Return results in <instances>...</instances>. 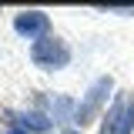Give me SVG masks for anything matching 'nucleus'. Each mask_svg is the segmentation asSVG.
Here are the masks:
<instances>
[{
  "instance_id": "7ed1b4c3",
  "label": "nucleus",
  "mask_w": 134,
  "mask_h": 134,
  "mask_svg": "<svg viewBox=\"0 0 134 134\" xmlns=\"http://www.w3.org/2000/svg\"><path fill=\"white\" fill-rule=\"evenodd\" d=\"M14 30L27 40H44L50 37V17L44 10H20L14 17Z\"/></svg>"
},
{
  "instance_id": "0eeeda50",
  "label": "nucleus",
  "mask_w": 134,
  "mask_h": 134,
  "mask_svg": "<svg viewBox=\"0 0 134 134\" xmlns=\"http://www.w3.org/2000/svg\"><path fill=\"white\" fill-rule=\"evenodd\" d=\"M134 131V97H127V107H124V117H121V131L117 134H131Z\"/></svg>"
},
{
  "instance_id": "1a4fd4ad",
  "label": "nucleus",
  "mask_w": 134,
  "mask_h": 134,
  "mask_svg": "<svg viewBox=\"0 0 134 134\" xmlns=\"http://www.w3.org/2000/svg\"><path fill=\"white\" fill-rule=\"evenodd\" d=\"M3 134H27V131H24V127H7Z\"/></svg>"
},
{
  "instance_id": "39448f33",
  "label": "nucleus",
  "mask_w": 134,
  "mask_h": 134,
  "mask_svg": "<svg viewBox=\"0 0 134 134\" xmlns=\"http://www.w3.org/2000/svg\"><path fill=\"white\" fill-rule=\"evenodd\" d=\"M124 107H127V97H124V94H114L111 107H107V114L100 117L97 134H117V131H121V117H124Z\"/></svg>"
},
{
  "instance_id": "f257e3e1",
  "label": "nucleus",
  "mask_w": 134,
  "mask_h": 134,
  "mask_svg": "<svg viewBox=\"0 0 134 134\" xmlns=\"http://www.w3.org/2000/svg\"><path fill=\"white\" fill-rule=\"evenodd\" d=\"M111 94H114V77H111V74H100L97 81L87 87L84 100L77 104V111H74V127L81 131V127H87V124H94V121L100 117V111H104V104H107Z\"/></svg>"
},
{
  "instance_id": "20e7f679",
  "label": "nucleus",
  "mask_w": 134,
  "mask_h": 134,
  "mask_svg": "<svg viewBox=\"0 0 134 134\" xmlns=\"http://www.w3.org/2000/svg\"><path fill=\"white\" fill-rule=\"evenodd\" d=\"M7 127H24L27 134H44L54 127V121H50V114H44V111H7Z\"/></svg>"
},
{
  "instance_id": "423d86ee",
  "label": "nucleus",
  "mask_w": 134,
  "mask_h": 134,
  "mask_svg": "<svg viewBox=\"0 0 134 134\" xmlns=\"http://www.w3.org/2000/svg\"><path fill=\"white\" fill-rule=\"evenodd\" d=\"M74 111H77V104L67 94H57L50 100V121H74Z\"/></svg>"
},
{
  "instance_id": "6e6552de",
  "label": "nucleus",
  "mask_w": 134,
  "mask_h": 134,
  "mask_svg": "<svg viewBox=\"0 0 134 134\" xmlns=\"http://www.w3.org/2000/svg\"><path fill=\"white\" fill-rule=\"evenodd\" d=\"M100 14H117V17H134V7H97Z\"/></svg>"
},
{
  "instance_id": "9d476101",
  "label": "nucleus",
  "mask_w": 134,
  "mask_h": 134,
  "mask_svg": "<svg viewBox=\"0 0 134 134\" xmlns=\"http://www.w3.org/2000/svg\"><path fill=\"white\" fill-rule=\"evenodd\" d=\"M60 134H81V131H77V127H64Z\"/></svg>"
},
{
  "instance_id": "f03ea898",
  "label": "nucleus",
  "mask_w": 134,
  "mask_h": 134,
  "mask_svg": "<svg viewBox=\"0 0 134 134\" xmlns=\"http://www.w3.org/2000/svg\"><path fill=\"white\" fill-rule=\"evenodd\" d=\"M30 60L40 70H64L70 64V47H67V40H60V37L50 34L44 40H34L30 44Z\"/></svg>"
}]
</instances>
